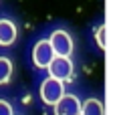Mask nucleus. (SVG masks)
<instances>
[{
  "mask_svg": "<svg viewBox=\"0 0 121 115\" xmlns=\"http://www.w3.org/2000/svg\"><path fill=\"white\" fill-rule=\"evenodd\" d=\"M56 53L55 49H52L51 40H39V43L35 44V49H32V63H35V67L39 69H48L51 67V63L55 61Z\"/></svg>",
  "mask_w": 121,
  "mask_h": 115,
  "instance_id": "obj_2",
  "label": "nucleus"
},
{
  "mask_svg": "<svg viewBox=\"0 0 121 115\" xmlns=\"http://www.w3.org/2000/svg\"><path fill=\"white\" fill-rule=\"evenodd\" d=\"M16 34H18V30H16V24L14 22L6 20V18L0 20V44L2 47H10L16 40Z\"/></svg>",
  "mask_w": 121,
  "mask_h": 115,
  "instance_id": "obj_6",
  "label": "nucleus"
},
{
  "mask_svg": "<svg viewBox=\"0 0 121 115\" xmlns=\"http://www.w3.org/2000/svg\"><path fill=\"white\" fill-rule=\"evenodd\" d=\"M81 115H105L103 103L99 99H87L81 105Z\"/></svg>",
  "mask_w": 121,
  "mask_h": 115,
  "instance_id": "obj_7",
  "label": "nucleus"
},
{
  "mask_svg": "<svg viewBox=\"0 0 121 115\" xmlns=\"http://www.w3.org/2000/svg\"><path fill=\"white\" fill-rule=\"evenodd\" d=\"M0 115H12V107L4 99H0Z\"/></svg>",
  "mask_w": 121,
  "mask_h": 115,
  "instance_id": "obj_10",
  "label": "nucleus"
},
{
  "mask_svg": "<svg viewBox=\"0 0 121 115\" xmlns=\"http://www.w3.org/2000/svg\"><path fill=\"white\" fill-rule=\"evenodd\" d=\"M48 40H51L56 57H71V53H73V38H71V34L67 30H55V32H51Z\"/></svg>",
  "mask_w": 121,
  "mask_h": 115,
  "instance_id": "obj_4",
  "label": "nucleus"
},
{
  "mask_svg": "<svg viewBox=\"0 0 121 115\" xmlns=\"http://www.w3.org/2000/svg\"><path fill=\"white\" fill-rule=\"evenodd\" d=\"M81 105L83 103L79 101V97L65 93V97L55 105V115H81Z\"/></svg>",
  "mask_w": 121,
  "mask_h": 115,
  "instance_id": "obj_5",
  "label": "nucleus"
},
{
  "mask_svg": "<svg viewBox=\"0 0 121 115\" xmlns=\"http://www.w3.org/2000/svg\"><path fill=\"white\" fill-rule=\"evenodd\" d=\"M73 63L69 57H55V61L48 67V77H55L59 81H71L73 79Z\"/></svg>",
  "mask_w": 121,
  "mask_h": 115,
  "instance_id": "obj_3",
  "label": "nucleus"
},
{
  "mask_svg": "<svg viewBox=\"0 0 121 115\" xmlns=\"http://www.w3.org/2000/svg\"><path fill=\"white\" fill-rule=\"evenodd\" d=\"M95 38H97L99 49H105V47H107V44H105V24H99V28H97V32H95Z\"/></svg>",
  "mask_w": 121,
  "mask_h": 115,
  "instance_id": "obj_9",
  "label": "nucleus"
},
{
  "mask_svg": "<svg viewBox=\"0 0 121 115\" xmlns=\"http://www.w3.org/2000/svg\"><path fill=\"white\" fill-rule=\"evenodd\" d=\"M63 97H65V83L55 79V77H47L43 81V85H40V99L47 105L55 107Z\"/></svg>",
  "mask_w": 121,
  "mask_h": 115,
  "instance_id": "obj_1",
  "label": "nucleus"
},
{
  "mask_svg": "<svg viewBox=\"0 0 121 115\" xmlns=\"http://www.w3.org/2000/svg\"><path fill=\"white\" fill-rule=\"evenodd\" d=\"M12 61L6 59V57H0V85H6L10 81V77H12Z\"/></svg>",
  "mask_w": 121,
  "mask_h": 115,
  "instance_id": "obj_8",
  "label": "nucleus"
}]
</instances>
